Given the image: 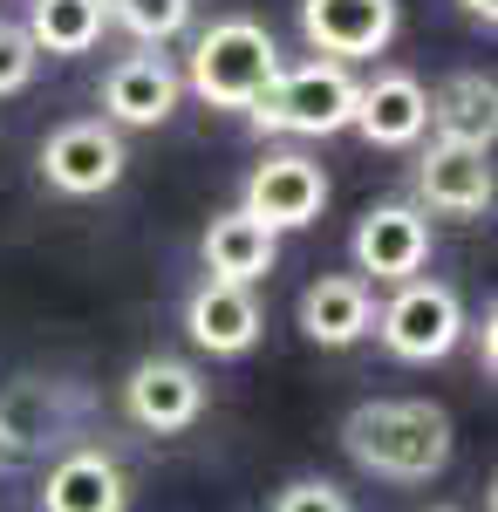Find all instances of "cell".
<instances>
[{
    "label": "cell",
    "instance_id": "cell-21",
    "mask_svg": "<svg viewBox=\"0 0 498 512\" xmlns=\"http://www.w3.org/2000/svg\"><path fill=\"white\" fill-rule=\"evenodd\" d=\"M41 69V48L28 41L21 21H0V96H21Z\"/></svg>",
    "mask_w": 498,
    "mask_h": 512
},
{
    "label": "cell",
    "instance_id": "cell-1",
    "mask_svg": "<svg viewBox=\"0 0 498 512\" xmlns=\"http://www.w3.org/2000/svg\"><path fill=\"white\" fill-rule=\"evenodd\" d=\"M342 444L362 472L396 478V485H423L451 465L458 437H451V417L423 396H376V403H355L342 417Z\"/></svg>",
    "mask_w": 498,
    "mask_h": 512
},
{
    "label": "cell",
    "instance_id": "cell-17",
    "mask_svg": "<svg viewBox=\"0 0 498 512\" xmlns=\"http://www.w3.org/2000/svg\"><path fill=\"white\" fill-rule=\"evenodd\" d=\"M273 260H280V233H267L246 205H232V212H219V219L205 226V280H239V287H253V280L273 274Z\"/></svg>",
    "mask_w": 498,
    "mask_h": 512
},
{
    "label": "cell",
    "instance_id": "cell-13",
    "mask_svg": "<svg viewBox=\"0 0 498 512\" xmlns=\"http://www.w3.org/2000/svg\"><path fill=\"white\" fill-rule=\"evenodd\" d=\"M355 130H362L376 151H410V144H423V130H430V96H423V82L403 76V69L362 82V96H355Z\"/></svg>",
    "mask_w": 498,
    "mask_h": 512
},
{
    "label": "cell",
    "instance_id": "cell-19",
    "mask_svg": "<svg viewBox=\"0 0 498 512\" xmlns=\"http://www.w3.org/2000/svg\"><path fill=\"white\" fill-rule=\"evenodd\" d=\"M21 28L41 55H89L110 28V14H103V0H35Z\"/></svg>",
    "mask_w": 498,
    "mask_h": 512
},
{
    "label": "cell",
    "instance_id": "cell-12",
    "mask_svg": "<svg viewBox=\"0 0 498 512\" xmlns=\"http://www.w3.org/2000/svg\"><path fill=\"white\" fill-rule=\"evenodd\" d=\"M417 192H423V205L444 212V219L485 212V205H492V151L437 137V144L423 151V164H417Z\"/></svg>",
    "mask_w": 498,
    "mask_h": 512
},
{
    "label": "cell",
    "instance_id": "cell-16",
    "mask_svg": "<svg viewBox=\"0 0 498 512\" xmlns=\"http://www.w3.org/2000/svg\"><path fill=\"white\" fill-rule=\"evenodd\" d=\"M369 321H376V294H369V280H362V274H321L301 294V335H307V342H321V349H348V342H362Z\"/></svg>",
    "mask_w": 498,
    "mask_h": 512
},
{
    "label": "cell",
    "instance_id": "cell-18",
    "mask_svg": "<svg viewBox=\"0 0 498 512\" xmlns=\"http://www.w3.org/2000/svg\"><path fill=\"white\" fill-rule=\"evenodd\" d=\"M430 123H437V137H451V144H478V151H492V130H498V89H492V76L458 69V76L430 96Z\"/></svg>",
    "mask_w": 498,
    "mask_h": 512
},
{
    "label": "cell",
    "instance_id": "cell-7",
    "mask_svg": "<svg viewBox=\"0 0 498 512\" xmlns=\"http://www.w3.org/2000/svg\"><path fill=\"white\" fill-rule=\"evenodd\" d=\"M123 410H130L137 431H151V437L192 431L198 410H205V383H198L192 362H178V355H144L130 369V383H123Z\"/></svg>",
    "mask_w": 498,
    "mask_h": 512
},
{
    "label": "cell",
    "instance_id": "cell-5",
    "mask_svg": "<svg viewBox=\"0 0 498 512\" xmlns=\"http://www.w3.org/2000/svg\"><path fill=\"white\" fill-rule=\"evenodd\" d=\"M82 410L89 396L76 383H7L0 390V465H21V458H41L55 444H69L82 431Z\"/></svg>",
    "mask_w": 498,
    "mask_h": 512
},
{
    "label": "cell",
    "instance_id": "cell-11",
    "mask_svg": "<svg viewBox=\"0 0 498 512\" xmlns=\"http://www.w3.org/2000/svg\"><path fill=\"white\" fill-rule=\"evenodd\" d=\"M430 260V219L417 205H369L355 226V267L376 280H417Z\"/></svg>",
    "mask_w": 498,
    "mask_h": 512
},
{
    "label": "cell",
    "instance_id": "cell-8",
    "mask_svg": "<svg viewBox=\"0 0 498 512\" xmlns=\"http://www.w3.org/2000/svg\"><path fill=\"white\" fill-rule=\"evenodd\" d=\"M321 205H328V178H321V164L301 158V151H280V158H267L246 178V212H253L267 233H301V226L321 219Z\"/></svg>",
    "mask_w": 498,
    "mask_h": 512
},
{
    "label": "cell",
    "instance_id": "cell-15",
    "mask_svg": "<svg viewBox=\"0 0 498 512\" xmlns=\"http://www.w3.org/2000/svg\"><path fill=\"white\" fill-rule=\"evenodd\" d=\"M185 335L205 355H246L260 342V301H253V287H239V280H205V287H192Z\"/></svg>",
    "mask_w": 498,
    "mask_h": 512
},
{
    "label": "cell",
    "instance_id": "cell-20",
    "mask_svg": "<svg viewBox=\"0 0 498 512\" xmlns=\"http://www.w3.org/2000/svg\"><path fill=\"white\" fill-rule=\"evenodd\" d=\"M103 14H110L123 35H137L144 48H157V41L185 35V21H192V0H103Z\"/></svg>",
    "mask_w": 498,
    "mask_h": 512
},
{
    "label": "cell",
    "instance_id": "cell-2",
    "mask_svg": "<svg viewBox=\"0 0 498 512\" xmlns=\"http://www.w3.org/2000/svg\"><path fill=\"white\" fill-rule=\"evenodd\" d=\"M355 96L362 82L348 76V62H301V69H280V76L246 103V117L260 130H280V137H335L355 123Z\"/></svg>",
    "mask_w": 498,
    "mask_h": 512
},
{
    "label": "cell",
    "instance_id": "cell-24",
    "mask_svg": "<svg viewBox=\"0 0 498 512\" xmlns=\"http://www.w3.org/2000/svg\"><path fill=\"white\" fill-rule=\"evenodd\" d=\"M464 14H471V21H485V28H492V21H498V0H464Z\"/></svg>",
    "mask_w": 498,
    "mask_h": 512
},
{
    "label": "cell",
    "instance_id": "cell-3",
    "mask_svg": "<svg viewBox=\"0 0 498 512\" xmlns=\"http://www.w3.org/2000/svg\"><path fill=\"white\" fill-rule=\"evenodd\" d=\"M273 76H280V48H273V35L260 21H246V14L212 21V28L192 41V69H185V82H192L212 110H246Z\"/></svg>",
    "mask_w": 498,
    "mask_h": 512
},
{
    "label": "cell",
    "instance_id": "cell-4",
    "mask_svg": "<svg viewBox=\"0 0 498 512\" xmlns=\"http://www.w3.org/2000/svg\"><path fill=\"white\" fill-rule=\"evenodd\" d=\"M396 362H444L464 342V301L444 280H396L389 308L369 321Z\"/></svg>",
    "mask_w": 498,
    "mask_h": 512
},
{
    "label": "cell",
    "instance_id": "cell-23",
    "mask_svg": "<svg viewBox=\"0 0 498 512\" xmlns=\"http://www.w3.org/2000/svg\"><path fill=\"white\" fill-rule=\"evenodd\" d=\"M464 335H471V355H478V369L492 376V369H498V315L485 308V321H464Z\"/></svg>",
    "mask_w": 498,
    "mask_h": 512
},
{
    "label": "cell",
    "instance_id": "cell-6",
    "mask_svg": "<svg viewBox=\"0 0 498 512\" xmlns=\"http://www.w3.org/2000/svg\"><path fill=\"white\" fill-rule=\"evenodd\" d=\"M123 130L103 117H82V123H62L48 144H41V178L55 185L62 198H103L123 178Z\"/></svg>",
    "mask_w": 498,
    "mask_h": 512
},
{
    "label": "cell",
    "instance_id": "cell-14",
    "mask_svg": "<svg viewBox=\"0 0 498 512\" xmlns=\"http://www.w3.org/2000/svg\"><path fill=\"white\" fill-rule=\"evenodd\" d=\"M130 506V478L110 451H62L41 478V512H123Z\"/></svg>",
    "mask_w": 498,
    "mask_h": 512
},
{
    "label": "cell",
    "instance_id": "cell-9",
    "mask_svg": "<svg viewBox=\"0 0 498 512\" xmlns=\"http://www.w3.org/2000/svg\"><path fill=\"white\" fill-rule=\"evenodd\" d=\"M301 35L328 62L383 55L396 35V0H301Z\"/></svg>",
    "mask_w": 498,
    "mask_h": 512
},
{
    "label": "cell",
    "instance_id": "cell-22",
    "mask_svg": "<svg viewBox=\"0 0 498 512\" xmlns=\"http://www.w3.org/2000/svg\"><path fill=\"white\" fill-rule=\"evenodd\" d=\"M273 512H355V506H348L342 485H328V478H294V485L273 499Z\"/></svg>",
    "mask_w": 498,
    "mask_h": 512
},
{
    "label": "cell",
    "instance_id": "cell-10",
    "mask_svg": "<svg viewBox=\"0 0 498 512\" xmlns=\"http://www.w3.org/2000/svg\"><path fill=\"white\" fill-rule=\"evenodd\" d=\"M178 96H185V76L164 62V55H123L110 76H103V123L116 130H157V123L178 110Z\"/></svg>",
    "mask_w": 498,
    "mask_h": 512
}]
</instances>
